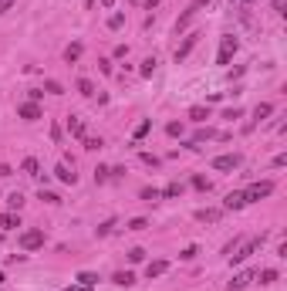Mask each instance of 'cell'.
I'll use <instances>...</instances> for the list:
<instances>
[{
	"instance_id": "obj_32",
	"label": "cell",
	"mask_w": 287,
	"mask_h": 291,
	"mask_svg": "<svg viewBox=\"0 0 287 291\" xmlns=\"http://www.w3.org/2000/svg\"><path fill=\"white\" fill-rule=\"evenodd\" d=\"M179 193H183V186H179V183H169L166 190H162V197H169V200H173V197H179Z\"/></svg>"
},
{
	"instance_id": "obj_34",
	"label": "cell",
	"mask_w": 287,
	"mask_h": 291,
	"mask_svg": "<svg viewBox=\"0 0 287 291\" xmlns=\"http://www.w3.org/2000/svg\"><path fill=\"white\" fill-rule=\"evenodd\" d=\"M122 24H125V17H122V14H111V17H108V27H111V31H119Z\"/></svg>"
},
{
	"instance_id": "obj_44",
	"label": "cell",
	"mask_w": 287,
	"mask_h": 291,
	"mask_svg": "<svg viewBox=\"0 0 287 291\" xmlns=\"http://www.w3.org/2000/svg\"><path fill=\"white\" fill-rule=\"evenodd\" d=\"M68 291H91V288H88V284H71Z\"/></svg>"
},
{
	"instance_id": "obj_22",
	"label": "cell",
	"mask_w": 287,
	"mask_h": 291,
	"mask_svg": "<svg viewBox=\"0 0 287 291\" xmlns=\"http://www.w3.org/2000/svg\"><path fill=\"white\" fill-rule=\"evenodd\" d=\"M41 91H47V95H65L61 81H54V78H47V81H44V88H41Z\"/></svg>"
},
{
	"instance_id": "obj_35",
	"label": "cell",
	"mask_w": 287,
	"mask_h": 291,
	"mask_svg": "<svg viewBox=\"0 0 287 291\" xmlns=\"http://www.w3.org/2000/svg\"><path fill=\"white\" fill-rule=\"evenodd\" d=\"M108 176H111V169H108V166H98V169H95V179H98V183H105Z\"/></svg>"
},
{
	"instance_id": "obj_47",
	"label": "cell",
	"mask_w": 287,
	"mask_h": 291,
	"mask_svg": "<svg viewBox=\"0 0 287 291\" xmlns=\"http://www.w3.org/2000/svg\"><path fill=\"white\" fill-rule=\"evenodd\" d=\"M101 4H105V7H111V4H115V0H101Z\"/></svg>"
},
{
	"instance_id": "obj_48",
	"label": "cell",
	"mask_w": 287,
	"mask_h": 291,
	"mask_svg": "<svg viewBox=\"0 0 287 291\" xmlns=\"http://www.w3.org/2000/svg\"><path fill=\"white\" fill-rule=\"evenodd\" d=\"M0 281H4V271H0Z\"/></svg>"
},
{
	"instance_id": "obj_7",
	"label": "cell",
	"mask_w": 287,
	"mask_h": 291,
	"mask_svg": "<svg viewBox=\"0 0 287 291\" xmlns=\"http://www.w3.org/2000/svg\"><path fill=\"white\" fill-rule=\"evenodd\" d=\"M68 132L75 135V139H85V135H88V129H85V119H81V115H68Z\"/></svg>"
},
{
	"instance_id": "obj_21",
	"label": "cell",
	"mask_w": 287,
	"mask_h": 291,
	"mask_svg": "<svg viewBox=\"0 0 287 291\" xmlns=\"http://www.w3.org/2000/svg\"><path fill=\"white\" fill-rule=\"evenodd\" d=\"M149 129H152V119L139 122V125H135V132H132V139H135V142H139V139H145V135H149Z\"/></svg>"
},
{
	"instance_id": "obj_46",
	"label": "cell",
	"mask_w": 287,
	"mask_h": 291,
	"mask_svg": "<svg viewBox=\"0 0 287 291\" xmlns=\"http://www.w3.org/2000/svg\"><path fill=\"white\" fill-rule=\"evenodd\" d=\"M206 4H210V0H193V7H196V11H199V7H206Z\"/></svg>"
},
{
	"instance_id": "obj_20",
	"label": "cell",
	"mask_w": 287,
	"mask_h": 291,
	"mask_svg": "<svg viewBox=\"0 0 287 291\" xmlns=\"http://www.w3.org/2000/svg\"><path fill=\"white\" fill-rule=\"evenodd\" d=\"M155 65H159L155 58H145L142 68H139V75H142V78H152V75H155Z\"/></svg>"
},
{
	"instance_id": "obj_36",
	"label": "cell",
	"mask_w": 287,
	"mask_h": 291,
	"mask_svg": "<svg viewBox=\"0 0 287 291\" xmlns=\"http://www.w3.org/2000/svg\"><path fill=\"white\" fill-rule=\"evenodd\" d=\"M41 200H44V203H61V197L51 193V190H41Z\"/></svg>"
},
{
	"instance_id": "obj_24",
	"label": "cell",
	"mask_w": 287,
	"mask_h": 291,
	"mask_svg": "<svg viewBox=\"0 0 287 291\" xmlns=\"http://www.w3.org/2000/svg\"><path fill=\"white\" fill-rule=\"evenodd\" d=\"M78 284H88V288H95V284H98V274H91V271H81V274H78Z\"/></svg>"
},
{
	"instance_id": "obj_37",
	"label": "cell",
	"mask_w": 287,
	"mask_h": 291,
	"mask_svg": "<svg viewBox=\"0 0 287 291\" xmlns=\"http://www.w3.org/2000/svg\"><path fill=\"white\" fill-rule=\"evenodd\" d=\"M111 227H115V220H105V224L98 227V237H105V234H111Z\"/></svg>"
},
{
	"instance_id": "obj_11",
	"label": "cell",
	"mask_w": 287,
	"mask_h": 291,
	"mask_svg": "<svg viewBox=\"0 0 287 291\" xmlns=\"http://www.w3.org/2000/svg\"><path fill=\"white\" fill-rule=\"evenodd\" d=\"M243 207H247V200H243V190L226 193V200H223V210H243Z\"/></svg>"
},
{
	"instance_id": "obj_1",
	"label": "cell",
	"mask_w": 287,
	"mask_h": 291,
	"mask_svg": "<svg viewBox=\"0 0 287 291\" xmlns=\"http://www.w3.org/2000/svg\"><path fill=\"white\" fill-rule=\"evenodd\" d=\"M260 247H264V234L260 237H240V244L233 247L226 258H230V264H243V261L250 258V254H257Z\"/></svg>"
},
{
	"instance_id": "obj_15",
	"label": "cell",
	"mask_w": 287,
	"mask_h": 291,
	"mask_svg": "<svg viewBox=\"0 0 287 291\" xmlns=\"http://www.w3.org/2000/svg\"><path fill=\"white\" fill-rule=\"evenodd\" d=\"M223 217V210H196V220L199 224H216Z\"/></svg>"
},
{
	"instance_id": "obj_14",
	"label": "cell",
	"mask_w": 287,
	"mask_h": 291,
	"mask_svg": "<svg viewBox=\"0 0 287 291\" xmlns=\"http://www.w3.org/2000/svg\"><path fill=\"white\" fill-rule=\"evenodd\" d=\"M21 169H24V176H34V179L41 176V163H37L34 156H27V159H24V163H21Z\"/></svg>"
},
{
	"instance_id": "obj_5",
	"label": "cell",
	"mask_w": 287,
	"mask_h": 291,
	"mask_svg": "<svg viewBox=\"0 0 287 291\" xmlns=\"http://www.w3.org/2000/svg\"><path fill=\"white\" fill-rule=\"evenodd\" d=\"M17 244H21L24 251H37V247H44V230H24Z\"/></svg>"
},
{
	"instance_id": "obj_18",
	"label": "cell",
	"mask_w": 287,
	"mask_h": 291,
	"mask_svg": "<svg viewBox=\"0 0 287 291\" xmlns=\"http://www.w3.org/2000/svg\"><path fill=\"white\" fill-rule=\"evenodd\" d=\"M78 58H81V44L75 41V44H68V47H65V61H68V65H75Z\"/></svg>"
},
{
	"instance_id": "obj_2",
	"label": "cell",
	"mask_w": 287,
	"mask_h": 291,
	"mask_svg": "<svg viewBox=\"0 0 287 291\" xmlns=\"http://www.w3.org/2000/svg\"><path fill=\"white\" fill-rule=\"evenodd\" d=\"M270 193H274V179H260V183H250V186L243 190V200L257 203V200H267Z\"/></svg>"
},
{
	"instance_id": "obj_8",
	"label": "cell",
	"mask_w": 287,
	"mask_h": 291,
	"mask_svg": "<svg viewBox=\"0 0 287 291\" xmlns=\"http://www.w3.org/2000/svg\"><path fill=\"white\" fill-rule=\"evenodd\" d=\"M196 41H199V34H186V41L176 47V65H179V61H186V55L196 47Z\"/></svg>"
},
{
	"instance_id": "obj_42",
	"label": "cell",
	"mask_w": 287,
	"mask_h": 291,
	"mask_svg": "<svg viewBox=\"0 0 287 291\" xmlns=\"http://www.w3.org/2000/svg\"><path fill=\"white\" fill-rule=\"evenodd\" d=\"M166 132H169V135H179V132H183V125H179V122H169Z\"/></svg>"
},
{
	"instance_id": "obj_26",
	"label": "cell",
	"mask_w": 287,
	"mask_h": 291,
	"mask_svg": "<svg viewBox=\"0 0 287 291\" xmlns=\"http://www.w3.org/2000/svg\"><path fill=\"white\" fill-rule=\"evenodd\" d=\"M7 207H11V210H21L24 207V193H11V197H7Z\"/></svg>"
},
{
	"instance_id": "obj_27",
	"label": "cell",
	"mask_w": 287,
	"mask_h": 291,
	"mask_svg": "<svg viewBox=\"0 0 287 291\" xmlns=\"http://www.w3.org/2000/svg\"><path fill=\"white\" fill-rule=\"evenodd\" d=\"M145 227H149V220H145V217H135V220L125 224V230H145Z\"/></svg>"
},
{
	"instance_id": "obj_31",
	"label": "cell",
	"mask_w": 287,
	"mask_h": 291,
	"mask_svg": "<svg viewBox=\"0 0 287 291\" xmlns=\"http://www.w3.org/2000/svg\"><path fill=\"white\" fill-rule=\"evenodd\" d=\"M196 254H199V247H196V244H189V247H183V254H179V258H183V261H193Z\"/></svg>"
},
{
	"instance_id": "obj_39",
	"label": "cell",
	"mask_w": 287,
	"mask_h": 291,
	"mask_svg": "<svg viewBox=\"0 0 287 291\" xmlns=\"http://www.w3.org/2000/svg\"><path fill=\"white\" fill-rule=\"evenodd\" d=\"M98 68H101V75H111V61H108V58H101Z\"/></svg>"
},
{
	"instance_id": "obj_38",
	"label": "cell",
	"mask_w": 287,
	"mask_h": 291,
	"mask_svg": "<svg viewBox=\"0 0 287 291\" xmlns=\"http://www.w3.org/2000/svg\"><path fill=\"white\" fill-rule=\"evenodd\" d=\"M193 186H196V190H210V183H206L203 176H193Z\"/></svg>"
},
{
	"instance_id": "obj_25",
	"label": "cell",
	"mask_w": 287,
	"mask_h": 291,
	"mask_svg": "<svg viewBox=\"0 0 287 291\" xmlns=\"http://www.w3.org/2000/svg\"><path fill=\"white\" fill-rule=\"evenodd\" d=\"M193 14H196V7H189V11H186V14H183V17L176 21V34H179V31H186V24L193 21Z\"/></svg>"
},
{
	"instance_id": "obj_16",
	"label": "cell",
	"mask_w": 287,
	"mask_h": 291,
	"mask_svg": "<svg viewBox=\"0 0 287 291\" xmlns=\"http://www.w3.org/2000/svg\"><path fill=\"white\" fill-rule=\"evenodd\" d=\"M250 281H254V271H240V274H237V278L230 281V288H237V291H240V288H247Z\"/></svg>"
},
{
	"instance_id": "obj_43",
	"label": "cell",
	"mask_w": 287,
	"mask_h": 291,
	"mask_svg": "<svg viewBox=\"0 0 287 291\" xmlns=\"http://www.w3.org/2000/svg\"><path fill=\"white\" fill-rule=\"evenodd\" d=\"M14 7V0H0V14H7Z\"/></svg>"
},
{
	"instance_id": "obj_49",
	"label": "cell",
	"mask_w": 287,
	"mask_h": 291,
	"mask_svg": "<svg viewBox=\"0 0 287 291\" xmlns=\"http://www.w3.org/2000/svg\"><path fill=\"white\" fill-rule=\"evenodd\" d=\"M247 4H250V0H247Z\"/></svg>"
},
{
	"instance_id": "obj_23",
	"label": "cell",
	"mask_w": 287,
	"mask_h": 291,
	"mask_svg": "<svg viewBox=\"0 0 287 291\" xmlns=\"http://www.w3.org/2000/svg\"><path fill=\"white\" fill-rule=\"evenodd\" d=\"M189 119H193V122H203V119H210V112H206L203 105H193V109H189Z\"/></svg>"
},
{
	"instance_id": "obj_4",
	"label": "cell",
	"mask_w": 287,
	"mask_h": 291,
	"mask_svg": "<svg viewBox=\"0 0 287 291\" xmlns=\"http://www.w3.org/2000/svg\"><path fill=\"white\" fill-rule=\"evenodd\" d=\"M240 163H243L240 153H223V156L213 159V169H220V173H230V169H237Z\"/></svg>"
},
{
	"instance_id": "obj_19",
	"label": "cell",
	"mask_w": 287,
	"mask_h": 291,
	"mask_svg": "<svg viewBox=\"0 0 287 291\" xmlns=\"http://www.w3.org/2000/svg\"><path fill=\"white\" fill-rule=\"evenodd\" d=\"M78 95H85V99H95V85L88 78H78Z\"/></svg>"
},
{
	"instance_id": "obj_10",
	"label": "cell",
	"mask_w": 287,
	"mask_h": 291,
	"mask_svg": "<svg viewBox=\"0 0 287 291\" xmlns=\"http://www.w3.org/2000/svg\"><path fill=\"white\" fill-rule=\"evenodd\" d=\"M270 112H274V105H270V102H260V105H257V109H254V119L247 122V129H254L257 122H264V119H267V115H270Z\"/></svg>"
},
{
	"instance_id": "obj_29",
	"label": "cell",
	"mask_w": 287,
	"mask_h": 291,
	"mask_svg": "<svg viewBox=\"0 0 287 291\" xmlns=\"http://www.w3.org/2000/svg\"><path fill=\"white\" fill-rule=\"evenodd\" d=\"M129 261H132V264H142V261H145V251H142V247H132V251H129Z\"/></svg>"
},
{
	"instance_id": "obj_12",
	"label": "cell",
	"mask_w": 287,
	"mask_h": 291,
	"mask_svg": "<svg viewBox=\"0 0 287 291\" xmlns=\"http://www.w3.org/2000/svg\"><path fill=\"white\" fill-rule=\"evenodd\" d=\"M0 227H4V230H14V227H21V213H17V210L0 213Z\"/></svg>"
},
{
	"instance_id": "obj_45",
	"label": "cell",
	"mask_w": 287,
	"mask_h": 291,
	"mask_svg": "<svg viewBox=\"0 0 287 291\" xmlns=\"http://www.w3.org/2000/svg\"><path fill=\"white\" fill-rule=\"evenodd\" d=\"M159 7V0H145V11H155Z\"/></svg>"
},
{
	"instance_id": "obj_9",
	"label": "cell",
	"mask_w": 287,
	"mask_h": 291,
	"mask_svg": "<svg viewBox=\"0 0 287 291\" xmlns=\"http://www.w3.org/2000/svg\"><path fill=\"white\" fill-rule=\"evenodd\" d=\"M17 115L27 119V122H34V119H41V105H37V102H24L21 109H17Z\"/></svg>"
},
{
	"instance_id": "obj_41",
	"label": "cell",
	"mask_w": 287,
	"mask_h": 291,
	"mask_svg": "<svg viewBox=\"0 0 287 291\" xmlns=\"http://www.w3.org/2000/svg\"><path fill=\"white\" fill-rule=\"evenodd\" d=\"M213 135H216V132H210V129H199V132H196V142H203V139H213Z\"/></svg>"
},
{
	"instance_id": "obj_6",
	"label": "cell",
	"mask_w": 287,
	"mask_h": 291,
	"mask_svg": "<svg viewBox=\"0 0 287 291\" xmlns=\"http://www.w3.org/2000/svg\"><path fill=\"white\" fill-rule=\"evenodd\" d=\"M54 176L61 179V183H68V186H75V183H78V173L68 166V163H58V166H54Z\"/></svg>"
},
{
	"instance_id": "obj_3",
	"label": "cell",
	"mask_w": 287,
	"mask_h": 291,
	"mask_svg": "<svg viewBox=\"0 0 287 291\" xmlns=\"http://www.w3.org/2000/svg\"><path fill=\"white\" fill-rule=\"evenodd\" d=\"M237 47H240V41H237L233 34H223L220 37V51H216V65H230V58L237 55Z\"/></svg>"
},
{
	"instance_id": "obj_17",
	"label": "cell",
	"mask_w": 287,
	"mask_h": 291,
	"mask_svg": "<svg viewBox=\"0 0 287 291\" xmlns=\"http://www.w3.org/2000/svg\"><path fill=\"white\" fill-rule=\"evenodd\" d=\"M111 281H115L119 288H132V284H135V274H132V271H119Z\"/></svg>"
},
{
	"instance_id": "obj_40",
	"label": "cell",
	"mask_w": 287,
	"mask_h": 291,
	"mask_svg": "<svg viewBox=\"0 0 287 291\" xmlns=\"http://www.w3.org/2000/svg\"><path fill=\"white\" fill-rule=\"evenodd\" d=\"M142 163H145V166H159V159H155L152 153H142Z\"/></svg>"
},
{
	"instance_id": "obj_33",
	"label": "cell",
	"mask_w": 287,
	"mask_h": 291,
	"mask_svg": "<svg viewBox=\"0 0 287 291\" xmlns=\"http://www.w3.org/2000/svg\"><path fill=\"white\" fill-rule=\"evenodd\" d=\"M159 197H162V193L155 190V186H145V190H142V200H149V203H152V200H159Z\"/></svg>"
},
{
	"instance_id": "obj_30",
	"label": "cell",
	"mask_w": 287,
	"mask_h": 291,
	"mask_svg": "<svg viewBox=\"0 0 287 291\" xmlns=\"http://www.w3.org/2000/svg\"><path fill=\"white\" fill-rule=\"evenodd\" d=\"M81 142H85V149H88V153H95V149H101V139H91V135H85V139H81Z\"/></svg>"
},
{
	"instance_id": "obj_28",
	"label": "cell",
	"mask_w": 287,
	"mask_h": 291,
	"mask_svg": "<svg viewBox=\"0 0 287 291\" xmlns=\"http://www.w3.org/2000/svg\"><path fill=\"white\" fill-rule=\"evenodd\" d=\"M274 281H277V271H274V268H264V271H260V284H274Z\"/></svg>"
},
{
	"instance_id": "obj_13",
	"label": "cell",
	"mask_w": 287,
	"mask_h": 291,
	"mask_svg": "<svg viewBox=\"0 0 287 291\" xmlns=\"http://www.w3.org/2000/svg\"><path fill=\"white\" fill-rule=\"evenodd\" d=\"M169 271V261H149L145 264V278H159V274H166Z\"/></svg>"
}]
</instances>
